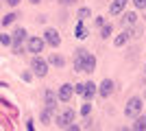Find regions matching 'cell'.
<instances>
[{"label":"cell","instance_id":"obj_24","mask_svg":"<svg viewBox=\"0 0 146 131\" xmlns=\"http://www.w3.org/2000/svg\"><path fill=\"white\" fill-rule=\"evenodd\" d=\"M0 44H2V46H11V44H13V37L9 35V33H2V35H0Z\"/></svg>","mask_w":146,"mask_h":131},{"label":"cell","instance_id":"obj_17","mask_svg":"<svg viewBox=\"0 0 146 131\" xmlns=\"http://www.w3.org/2000/svg\"><path fill=\"white\" fill-rule=\"evenodd\" d=\"M76 18H79V22H85L87 18H92V9L90 7H81L79 11H76Z\"/></svg>","mask_w":146,"mask_h":131},{"label":"cell","instance_id":"obj_21","mask_svg":"<svg viewBox=\"0 0 146 131\" xmlns=\"http://www.w3.org/2000/svg\"><path fill=\"white\" fill-rule=\"evenodd\" d=\"M50 114H52V112H50L48 107H44V109H42V114H39V120H42V125H50Z\"/></svg>","mask_w":146,"mask_h":131},{"label":"cell","instance_id":"obj_8","mask_svg":"<svg viewBox=\"0 0 146 131\" xmlns=\"http://www.w3.org/2000/svg\"><path fill=\"white\" fill-rule=\"evenodd\" d=\"M98 94H100V98H109L113 94V81L111 79H103V83L98 85Z\"/></svg>","mask_w":146,"mask_h":131},{"label":"cell","instance_id":"obj_15","mask_svg":"<svg viewBox=\"0 0 146 131\" xmlns=\"http://www.w3.org/2000/svg\"><path fill=\"white\" fill-rule=\"evenodd\" d=\"M131 131H146V114H142V116H137L133 122V129Z\"/></svg>","mask_w":146,"mask_h":131},{"label":"cell","instance_id":"obj_9","mask_svg":"<svg viewBox=\"0 0 146 131\" xmlns=\"http://www.w3.org/2000/svg\"><path fill=\"white\" fill-rule=\"evenodd\" d=\"M120 24L124 26V29L135 26V24H137V13H135V11H124V13H122V18H120Z\"/></svg>","mask_w":146,"mask_h":131},{"label":"cell","instance_id":"obj_23","mask_svg":"<svg viewBox=\"0 0 146 131\" xmlns=\"http://www.w3.org/2000/svg\"><path fill=\"white\" fill-rule=\"evenodd\" d=\"M11 50H13V55H22V50H24V42H13L11 44Z\"/></svg>","mask_w":146,"mask_h":131},{"label":"cell","instance_id":"obj_19","mask_svg":"<svg viewBox=\"0 0 146 131\" xmlns=\"http://www.w3.org/2000/svg\"><path fill=\"white\" fill-rule=\"evenodd\" d=\"M124 31L129 33V37H133V39H137V37H140V35H142V33H144V29H142V26L137 24V26H131V29H124Z\"/></svg>","mask_w":146,"mask_h":131},{"label":"cell","instance_id":"obj_11","mask_svg":"<svg viewBox=\"0 0 146 131\" xmlns=\"http://www.w3.org/2000/svg\"><path fill=\"white\" fill-rule=\"evenodd\" d=\"M127 2L129 0H113L109 7V15H122V13L127 11Z\"/></svg>","mask_w":146,"mask_h":131},{"label":"cell","instance_id":"obj_35","mask_svg":"<svg viewBox=\"0 0 146 131\" xmlns=\"http://www.w3.org/2000/svg\"><path fill=\"white\" fill-rule=\"evenodd\" d=\"M31 5H39V2H42V0H29Z\"/></svg>","mask_w":146,"mask_h":131},{"label":"cell","instance_id":"obj_34","mask_svg":"<svg viewBox=\"0 0 146 131\" xmlns=\"http://www.w3.org/2000/svg\"><path fill=\"white\" fill-rule=\"evenodd\" d=\"M116 131H131V129H127V127H118Z\"/></svg>","mask_w":146,"mask_h":131},{"label":"cell","instance_id":"obj_1","mask_svg":"<svg viewBox=\"0 0 146 131\" xmlns=\"http://www.w3.org/2000/svg\"><path fill=\"white\" fill-rule=\"evenodd\" d=\"M74 72H85V74H92L96 70V57L92 55L90 50L85 48H76L74 50Z\"/></svg>","mask_w":146,"mask_h":131},{"label":"cell","instance_id":"obj_5","mask_svg":"<svg viewBox=\"0 0 146 131\" xmlns=\"http://www.w3.org/2000/svg\"><path fill=\"white\" fill-rule=\"evenodd\" d=\"M44 42L48 44V46H52V48H57V46L61 44L59 31H57V29H46V31H44Z\"/></svg>","mask_w":146,"mask_h":131},{"label":"cell","instance_id":"obj_26","mask_svg":"<svg viewBox=\"0 0 146 131\" xmlns=\"http://www.w3.org/2000/svg\"><path fill=\"white\" fill-rule=\"evenodd\" d=\"M90 114H92V103H85L81 107V116H90Z\"/></svg>","mask_w":146,"mask_h":131},{"label":"cell","instance_id":"obj_36","mask_svg":"<svg viewBox=\"0 0 146 131\" xmlns=\"http://www.w3.org/2000/svg\"><path fill=\"white\" fill-rule=\"evenodd\" d=\"M144 72H146V68H144Z\"/></svg>","mask_w":146,"mask_h":131},{"label":"cell","instance_id":"obj_32","mask_svg":"<svg viewBox=\"0 0 146 131\" xmlns=\"http://www.w3.org/2000/svg\"><path fill=\"white\" fill-rule=\"evenodd\" d=\"M22 79H24V81H31L33 76H31V72H22Z\"/></svg>","mask_w":146,"mask_h":131},{"label":"cell","instance_id":"obj_22","mask_svg":"<svg viewBox=\"0 0 146 131\" xmlns=\"http://www.w3.org/2000/svg\"><path fill=\"white\" fill-rule=\"evenodd\" d=\"M111 33H113V24H105L103 29H100V37H103V39H109Z\"/></svg>","mask_w":146,"mask_h":131},{"label":"cell","instance_id":"obj_18","mask_svg":"<svg viewBox=\"0 0 146 131\" xmlns=\"http://www.w3.org/2000/svg\"><path fill=\"white\" fill-rule=\"evenodd\" d=\"M20 18V13L18 11H11V13H7L5 18H2V26H9V24H13L15 20Z\"/></svg>","mask_w":146,"mask_h":131},{"label":"cell","instance_id":"obj_28","mask_svg":"<svg viewBox=\"0 0 146 131\" xmlns=\"http://www.w3.org/2000/svg\"><path fill=\"white\" fill-rule=\"evenodd\" d=\"M63 131H81V127L76 125V122H72V125H70V127H66Z\"/></svg>","mask_w":146,"mask_h":131},{"label":"cell","instance_id":"obj_6","mask_svg":"<svg viewBox=\"0 0 146 131\" xmlns=\"http://www.w3.org/2000/svg\"><path fill=\"white\" fill-rule=\"evenodd\" d=\"M44 46H46L44 37H29V42H26V48H29V53H33L35 57L44 50Z\"/></svg>","mask_w":146,"mask_h":131},{"label":"cell","instance_id":"obj_13","mask_svg":"<svg viewBox=\"0 0 146 131\" xmlns=\"http://www.w3.org/2000/svg\"><path fill=\"white\" fill-rule=\"evenodd\" d=\"M11 37H13V42H24V39L29 37V33H26L24 26H15L13 33H11Z\"/></svg>","mask_w":146,"mask_h":131},{"label":"cell","instance_id":"obj_12","mask_svg":"<svg viewBox=\"0 0 146 131\" xmlns=\"http://www.w3.org/2000/svg\"><path fill=\"white\" fill-rule=\"evenodd\" d=\"M96 94H98V85H96L94 81H85V94H83V98H85V103H92Z\"/></svg>","mask_w":146,"mask_h":131},{"label":"cell","instance_id":"obj_7","mask_svg":"<svg viewBox=\"0 0 146 131\" xmlns=\"http://www.w3.org/2000/svg\"><path fill=\"white\" fill-rule=\"evenodd\" d=\"M72 94H74V85L72 83H63V85L57 90V98H59L61 103H68V100L72 98Z\"/></svg>","mask_w":146,"mask_h":131},{"label":"cell","instance_id":"obj_20","mask_svg":"<svg viewBox=\"0 0 146 131\" xmlns=\"http://www.w3.org/2000/svg\"><path fill=\"white\" fill-rule=\"evenodd\" d=\"M129 39H131V37H129V33H127V31H122V33H120V35H118V37H116V39H113V44H116L118 48H120V46H124V44H127V42H129Z\"/></svg>","mask_w":146,"mask_h":131},{"label":"cell","instance_id":"obj_14","mask_svg":"<svg viewBox=\"0 0 146 131\" xmlns=\"http://www.w3.org/2000/svg\"><path fill=\"white\" fill-rule=\"evenodd\" d=\"M74 37L76 39H85L87 37V29L83 22H76V26H74Z\"/></svg>","mask_w":146,"mask_h":131},{"label":"cell","instance_id":"obj_2","mask_svg":"<svg viewBox=\"0 0 146 131\" xmlns=\"http://www.w3.org/2000/svg\"><path fill=\"white\" fill-rule=\"evenodd\" d=\"M142 109H144L142 98L140 96H131L127 100V105H124V116L127 118H137V116H142Z\"/></svg>","mask_w":146,"mask_h":131},{"label":"cell","instance_id":"obj_10","mask_svg":"<svg viewBox=\"0 0 146 131\" xmlns=\"http://www.w3.org/2000/svg\"><path fill=\"white\" fill-rule=\"evenodd\" d=\"M57 92L55 90H46V92H44V103H46V107H48L50 112H55L57 109Z\"/></svg>","mask_w":146,"mask_h":131},{"label":"cell","instance_id":"obj_16","mask_svg":"<svg viewBox=\"0 0 146 131\" xmlns=\"http://www.w3.org/2000/svg\"><path fill=\"white\" fill-rule=\"evenodd\" d=\"M48 63H52V66H57V68H63L66 66V59L61 55H57V53H52V55L48 57Z\"/></svg>","mask_w":146,"mask_h":131},{"label":"cell","instance_id":"obj_25","mask_svg":"<svg viewBox=\"0 0 146 131\" xmlns=\"http://www.w3.org/2000/svg\"><path fill=\"white\" fill-rule=\"evenodd\" d=\"M74 94L83 96V94H85V83H74Z\"/></svg>","mask_w":146,"mask_h":131},{"label":"cell","instance_id":"obj_33","mask_svg":"<svg viewBox=\"0 0 146 131\" xmlns=\"http://www.w3.org/2000/svg\"><path fill=\"white\" fill-rule=\"evenodd\" d=\"M26 129H29V131H35V127H33V120H29V122H26Z\"/></svg>","mask_w":146,"mask_h":131},{"label":"cell","instance_id":"obj_3","mask_svg":"<svg viewBox=\"0 0 146 131\" xmlns=\"http://www.w3.org/2000/svg\"><path fill=\"white\" fill-rule=\"evenodd\" d=\"M74 118H76V112L68 107V109H63V112H59V114L55 116V125L61 127V129H66V127H70V125L74 122Z\"/></svg>","mask_w":146,"mask_h":131},{"label":"cell","instance_id":"obj_4","mask_svg":"<svg viewBox=\"0 0 146 131\" xmlns=\"http://www.w3.org/2000/svg\"><path fill=\"white\" fill-rule=\"evenodd\" d=\"M31 68H33V72H35L39 79H44V76L48 74V61H46V59H42L39 55L31 59Z\"/></svg>","mask_w":146,"mask_h":131},{"label":"cell","instance_id":"obj_29","mask_svg":"<svg viewBox=\"0 0 146 131\" xmlns=\"http://www.w3.org/2000/svg\"><path fill=\"white\" fill-rule=\"evenodd\" d=\"M105 24H107V22H105V18H96V26H100V29H103Z\"/></svg>","mask_w":146,"mask_h":131},{"label":"cell","instance_id":"obj_27","mask_svg":"<svg viewBox=\"0 0 146 131\" xmlns=\"http://www.w3.org/2000/svg\"><path fill=\"white\" fill-rule=\"evenodd\" d=\"M135 5V9H146V0H131Z\"/></svg>","mask_w":146,"mask_h":131},{"label":"cell","instance_id":"obj_37","mask_svg":"<svg viewBox=\"0 0 146 131\" xmlns=\"http://www.w3.org/2000/svg\"><path fill=\"white\" fill-rule=\"evenodd\" d=\"M5 2H7V0H5Z\"/></svg>","mask_w":146,"mask_h":131},{"label":"cell","instance_id":"obj_31","mask_svg":"<svg viewBox=\"0 0 146 131\" xmlns=\"http://www.w3.org/2000/svg\"><path fill=\"white\" fill-rule=\"evenodd\" d=\"M7 5H9V7H18L20 0H7Z\"/></svg>","mask_w":146,"mask_h":131},{"label":"cell","instance_id":"obj_30","mask_svg":"<svg viewBox=\"0 0 146 131\" xmlns=\"http://www.w3.org/2000/svg\"><path fill=\"white\" fill-rule=\"evenodd\" d=\"M59 2H61V5H63V7H70V5H74L76 0H59Z\"/></svg>","mask_w":146,"mask_h":131}]
</instances>
